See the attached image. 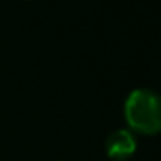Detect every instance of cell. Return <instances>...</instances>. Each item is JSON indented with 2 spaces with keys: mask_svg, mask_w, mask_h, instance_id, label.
<instances>
[{
  "mask_svg": "<svg viewBox=\"0 0 161 161\" xmlns=\"http://www.w3.org/2000/svg\"><path fill=\"white\" fill-rule=\"evenodd\" d=\"M125 119L137 133L154 135L161 132V97L147 88L133 90L125 102Z\"/></svg>",
  "mask_w": 161,
  "mask_h": 161,
  "instance_id": "cell-1",
  "label": "cell"
},
{
  "mask_svg": "<svg viewBox=\"0 0 161 161\" xmlns=\"http://www.w3.org/2000/svg\"><path fill=\"white\" fill-rule=\"evenodd\" d=\"M137 140L130 130H116L106 140V153L114 161H125L133 156Z\"/></svg>",
  "mask_w": 161,
  "mask_h": 161,
  "instance_id": "cell-2",
  "label": "cell"
}]
</instances>
